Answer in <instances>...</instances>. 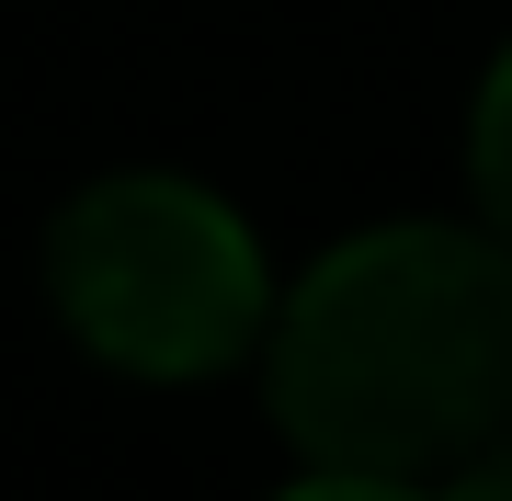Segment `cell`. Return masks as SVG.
I'll return each mask as SVG.
<instances>
[{
    "label": "cell",
    "instance_id": "cell-1",
    "mask_svg": "<svg viewBox=\"0 0 512 501\" xmlns=\"http://www.w3.org/2000/svg\"><path fill=\"white\" fill-rule=\"evenodd\" d=\"M274 422L308 467L433 479L512 433V240L365 228L274 308Z\"/></svg>",
    "mask_w": 512,
    "mask_h": 501
},
{
    "label": "cell",
    "instance_id": "cell-2",
    "mask_svg": "<svg viewBox=\"0 0 512 501\" xmlns=\"http://www.w3.org/2000/svg\"><path fill=\"white\" fill-rule=\"evenodd\" d=\"M46 297L126 376H217L274 319L251 228L183 171H114L80 205H57Z\"/></svg>",
    "mask_w": 512,
    "mask_h": 501
},
{
    "label": "cell",
    "instance_id": "cell-3",
    "mask_svg": "<svg viewBox=\"0 0 512 501\" xmlns=\"http://www.w3.org/2000/svg\"><path fill=\"white\" fill-rule=\"evenodd\" d=\"M467 171H478V205H490V228L512 240V46H501V69L478 80V126H467Z\"/></svg>",
    "mask_w": 512,
    "mask_h": 501
},
{
    "label": "cell",
    "instance_id": "cell-4",
    "mask_svg": "<svg viewBox=\"0 0 512 501\" xmlns=\"http://www.w3.org/2000/svg\"><path fill=\"white\" fill-rule=\"evenodd\" d=\"M285 501H421L410 479H365V467H308Z\"/></svg>",
    "mask_w": 512,
    "mask_h": 501
},
{
    "label": "cell",
    "instance_id": "cell-5",
    "mask_svg": "<svg viewBox=\"0 0 512 501\" xmlns=\"http://www.w3.org/2000/svg\"><path fill=\"white\" fill-rule=\"evenodd\" d=\"M444 501H512V433H501L490 456H467V479L444 490Z\"/></svg>",
    "mask_w": 512,
    "mask_h": 501
}]
</instances>
